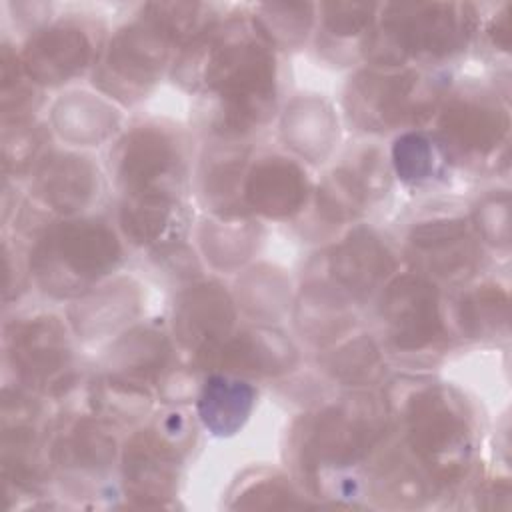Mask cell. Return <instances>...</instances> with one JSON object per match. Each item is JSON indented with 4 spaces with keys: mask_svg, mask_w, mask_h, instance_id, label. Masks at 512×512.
<instances>
[{
    "mask_svg": "<svg viewBox=\"0 0 512 512\" xmlns=\"http://www.w3.org/2000/svg\"><path fill=\"white\" fill-rule=\"evenodd\" d=\"M204 50V88L222 106V128L242 132L258 124L274 96V60L268 48L246 30H232L216 36Z\"/></svg>",
    "mask_w": 512,
    "mask_h": 512,
    "instance_id": "obj_1",
    "label": "cell"
},
{
    "mask_svg": "<svg viewBox=\"0 0 512 512\" xmlns=\"http://www.w3.org/2000/svg\"><path fill=\"white\" fill-rule=\"evenodd\" d=\"M408 442L436 480H456L472 452V432L458 400L442 386H424L406 402Z\"/></svg>",
    "mask_w": 512,
    "mask_h": 512,
    "instance_id": "obj_2",
    "label": "cell"
},
{
    "mask_svg": "<svg viewBox=\"0 0 512 512\" xmlns=\"http://www.w3.org/2000/svg\"><path fill=\"white\" fill-rule=\"evenodd\" d=\"M118 258V240L104 224L68 222L46 234L36 252V270L50 290L68 294L104 276Z\"/></svg>",
    "mask_w": 512,
    "mask_h": 512,
    "instance_id": "obj_3",
    "label": "cell"
},
{
    "mask_svg": "<svg viewBox=\"0 0 512 512\" xmlns=\"http://www.w3.org/2000/svg\"><path fill=\"white\" fill-rule=\"evenodd\" d=\"M454 4L400 6L382 20L380 30L366 42L380 64H400L408 54H450L466 44L468 16L456 14Z\"/></svg>",
    "mask_w": 512,
    "mask_h": 512,
    "instance_id": "obj_4",
    "label": "cell"
},
{
    "mask_svg": "<svg viewBox=\"0 0 512 512\" xmlns=\"http://www.w3.org/2000/svg\"><path fill=\"white\" fill-rule=\"evenodd\" d=\"M182 176V154L168 134L142 128L122 142L118 178L126 198H174Z\"/></svg>",
    "mask_w": 512,
    "mask_h": 512,
    "instance_id": "obj_5",
    "label": "cell"
},
{
    "mask_svg": "<svg viewBox=\"0 0 512 512\" xmlns=\"http://www.w3.org/2000/svg\"><path fill=\"white\" fill-rule=\"evenodd\" d=\"M508 112L484 94H458L440 116V138L454 160L478 162L508 138Z\"/></svg>",
    "mask_w": 512,
    "mask_h": 512,
    "instance_id": "obj_6",
    "label": "cell"
},
{
    "mask_svg": "<svg viewBox=\"0 0 512 512\" xmlns=\"http://www.w3.org/2000/svg\"><path fill=\"white\" fill-rule=\"evenodd\" d=\"M382 318L398 348L418 350L430 344L442 328L434 286L414 276L396 280L382 298Z\"/></svg>",
    "mask_w": 512,
    "mask_h": 512,
    "instance_id": "obj_7",
    "label": "cell"
},
{
    "mask_svg": "<svg viewBox=\"0 0 512 512\" xmlns=\"http://www.w3.org/2000/svg\"><path fill=\"white\" fill-rule=\"evenodd\" d=\"M380 434V418L356 402V408H330L318 416L308 438L306 456L316 464L346 466L356 462Z\"/></svg>",
    "mask_w": 512,
    "mask_h": 512,
    "instance_id": "obj_8",
    "label": "cell"
},
{
    "mask_svg": "<svg viewBox=\"0 0 512 512\" xmlns=\"http://www.w3.org/2000/svg\"><path fill=\"white\" fill-rule=\"evenodd\" d=\"M352 88V112L362 126L368 128H392L414 116V104L418 94V74H376L366 72L356 78Z\"/></svg>",
    "mask_w": 512,
    "mask_h": 512,
    "instance_id": "obj_9",
    "label": "cell"
},
{
    "mask_svg": "<svg viewBox=\"0 0 512 512\" xmlns=\"http://www.w3.org/2000/svg\"><path fill=\"white\" fill-rule=\"evenodd\" d=\"M248 204L266 216H290L306 200V178L284 158H264L248 174Z\"/></svg>",
    "mask_w": 512,
    "mask_h": 512,
    "instance_id": "obj_10",
    "label": "cell"
},
{
    "mask_svg": "<svg viewBox=\"0 0 512 512\" xmlns=\"http://www.w3.org/2000/svg\"><path fill=\"white\" fill-rule=\"evenodd\" d=\"M414 256L428 274L462 276L476 258V246L462 222H434L418 228L412 238Z\"/></svg>",
    "mask_w": 512,
    "mask_h": 512,
    "instance_id": "obj_11",
    "label": "cell"
},
{
    "mask_svg": "<svg viewBox=\"0 0 512 512\" xmlns=\"http://www.w3.org/2000/svg\"><path fill=\"white\" fill-rule=\"evenodd\" d=\"M90 58L84 32L54 28L40 34L26 50V66L38 82H62L82 70Z\"/></svg>",
    "mask_w": 512,
    "mask_h": 512,
    "instance_id": "obj_12",
    "label": "cell"
},
{
    "mask_svg": "<svg viewBox=\"0 0 512 512\" xmlns=\"http://www.w3.org/2000/svg\"><path fill=\"white\" fill-rule=\"evenodd\" d=\"M230 306L226 296L220 290L202 286L186 294L176 312V326L180 338L188 344L198 346L200 350H210L218 340V334L226 330L230 322Z\"/></svg>",
    "mask_w": 512,
    "mask_h": 512,
    "instance_id": "obj_13",
    "label": "cell"
},
{
    "mask_svg": "<svg viewBox=\"0 0 512 512\" xmlns=\"http://www.w3.org/2000/svg\"><path fill=\"white\" fill-rule=\"evenodd\" d=\"M14 354L16 364L30 380H46L68 362L66 338L60 326L48 320L24 326L14 338Z\"/></svg>",
    "mask_w": 512,
    "mask_h": 512,
    "instance_id": "obj_14",
    "label": "cell"
},
{
    "mask_svg": "<svg viewBox=\"0 0 512 512\" xmlns=\"http://www.w3.org/2000/svg\"><path fill=\"white\" fill-rule=\"evenodd\" d=\"M40 194L56 210H76L94 190V172L82 158H56L40 172Z\"/></svg>",
    "mask_w": 512,
    "mask_h": 512,
    "instance_id": "obj_15",
    "label": "cell"
},
{
    "mask_svg": "<svg viewBox=\"0 0 512 512\" xmlns=\"http://www.w3.org/2000/svg\"><path fill=\"white\" fill-rule=\"evenodd\" d=\"M252 388L244 382H234L222 376H214L206 382L200 396V414L214 432H234L250 412Z\"/></svg>",
    "mask_w": 512,
    "mask_h": 512,
    "instance_id": "obj_16",
    "label": "cell"
},
{
    "mask_svg": "<svg viewBox=\"0 0 512 512\" xmlns=\"http://www.w3.org/2000/svg\"><path fill=\"white\" fill-rule=\"evenodd\" d=\"M338 278L352 290H370L388 270L386 250L370 236L350 238L336 258Z\"/></svg>",
    "mask_w": 512,
    "mask_h": 512,
    "instance_id": "obj_17",
    "label": "cell"
},
{
    "mask_svg": "<svg viewBox=\"0 0 512 512\" xmlns=\"http://www.w3.org/2000/svg\"><path fill=\"white\" fill-rule=\"evenodd\" d=\"M64 460L82 470H98L114 458V442L96 426L82 422L74 436L64 440Z\"/></svg>",
    "mask_w": 512,
    "mask_h": 512,
    "instance_id": "obj_18",
    "label": "cell"
},
{
    "mask_svg": "<svg viewBox=\"0 0 512 512\" xmlns=\"http://www.w3.org/2000/svg\"><path fill=\"white\" fill-rule=\"evenodd\" d=\"M436 154L422 134H406L396 142L394 162L404 180H424L436 170Z\"/></svg>",
    "mask_w": 512,
    "mask_h": 512,
    "instance_id": "obj_19",
    "label": "cell"
},
{
    "mask_svg": "<svg viewBox=\"0 0 512 512\" xmlns=\"http://www.w3.org/2000/svg\"><path fill=\"white\" fill-rule=\"evenodd\" d=\"M506 320V296L498 290H478L462 302V322L476 334L498 330V322Z\"/></svg>",
    "mask_w": 512,
    "mask_h": 512,
    "instance_id": "obj_20",
    "label": "cell"
}]
</instances>
